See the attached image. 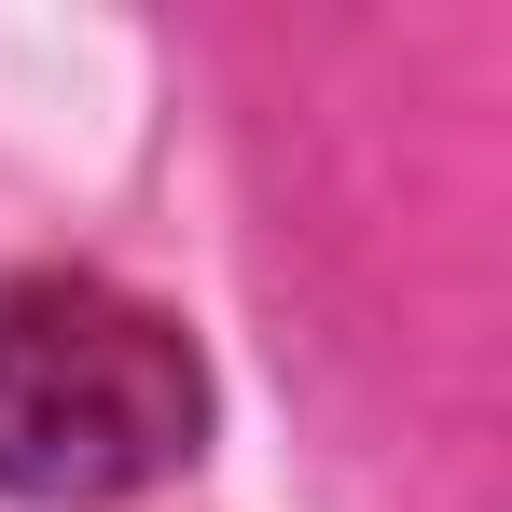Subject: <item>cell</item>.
Segmentation results:
<instances>
[{
	"instance_id": "cell-1",
	"label": "cell",
	"mask_w": 512,
	"mask_h": 512,
	"mask_svg": "<svg viewBox=\"0 0 512 512\" xmlns=\"http://www.w3.org/2000/svg\"><path fill=\"white\" fill-rule=\"evenodd\" d=\"M208 443V360L111 277H0V499H139Z\"/></svg>"
}]
</instances>
